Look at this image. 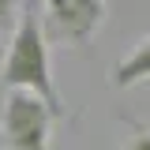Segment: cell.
Returning <instances> with one entry per match:
<instances>
[{
  "mask_svg": "<svg viewBox=\"0 0 150 150\" xmlns=\"http://www.w3.org/2000/svg\"><path fill=\"white\" fill-rule=\"evenodd\" d=\"M53 112L26 90H8L0 101V143L4 150H49Z\"/></svg>",
  "mask_w": 150,
  "mask_h": 150,
  "instance_id": "obj_2",
  "label": "cell"
},
{
  "mask_svg": "<svg viewBox=\"0 0 150 150\" xmlns=\"http://www.w3.org/2000/svg\"><path fill=\"white\" fill-rule=\"evenodd\" d=\"M0 90H26L45 101V109L53 112V120H64L68 109H64V98L53 83V71H49V41L41 34V19H38V4L26 0L15 15V26H11V45L4 53V64H0Z\"/></svg>",
  "mask_w": 150,
  "mask_h": 150,
  "instance_id": "obj_1",
  "label": "cell"
},
{
  "mask_svg": "<svg viewBox=\"0 0 150 150\" xmlns=\"http://www.w3.org/2000/svg\"><path fill=\"white\" fill-rule=\"evenodd\" d=\"M34 4L45 41L60 45H83L101 30L109 15V0H34Z\"/></svg>",
  "mask_w": 150,
  "mask_h": 150,
  "instance_id": "obj_3",
  "label": "cell"
},
{
  "mask_svg": "<svg viewBox=\"0 0 150 150\" xmlns=\"http://www.w3.org/2000/svg\"><path fill=\"white\" fill-rule=\"evenodd\" d=\"M146 79H150V38H143V41L109 71V86L112 90H128V86H139V83H146Z\"/></svg>",
  "mask_w": 150,
  "mask_h": 150,
  "instance_id": "obj_4",
  "label": "cell"
},
{
  "mask_svg": "<svg viewBox=\"0 0 150 150\" xmlns=\"http://www.w3.org/2000/svg\"><path fill=\"white\" fill-rule=\"evenodd\" d=\"M124 150H150V128H135V131L128 135Z\"/></svg>",
  "mask_w": 150,
  "mask_h": 150,
  "instance_id": "obj_5",
  "label": "cell"
},
{
  "mask_svg": "<svg viewBox=\"0 0 150 150\" xmlns=\"http://www.w3.org/2000/svg\"><path fill=\"white\" fill-rule=\"evenodd\" d=\"M15 23V0H0V26Z\"/></svg>",
  "mask_w": 150,
  "mask_h": 150,
  "instance_id": "obj_6",
  "label": "cell"
}]
</instances>
